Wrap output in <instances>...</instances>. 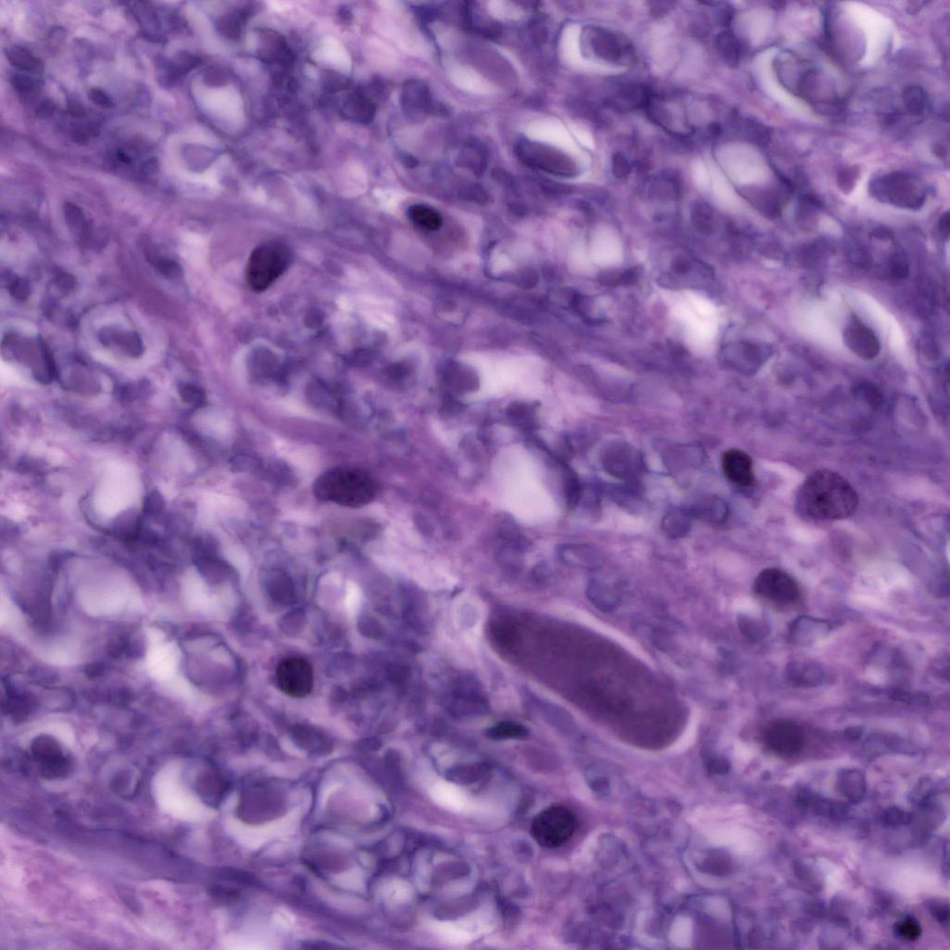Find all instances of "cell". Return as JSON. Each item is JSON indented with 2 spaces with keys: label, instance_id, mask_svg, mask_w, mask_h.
I'll return each mask as SVG.
<instances>
[{
  "label": "cell",
  "instance_id": "9",
  "mask_svg": "<svg viewBox=\"0 0 950 950\" xmlns=\"http://www.w3.org/2000/svg\"><path fill=\"white\" fill-rule=\"evenodd\" d=\"M723 359L727 365L744 374H754L771 357L769 345L739 342L727 345L723 350Z\"/></svg>",
  "mask_w": 950,
  "mask_h": 950
},
{
  "label": "cell",
  "instance_id": "19",
  "mask_svg": "<svg viewBox=\"0 0 950 950\" xmlns=\"http://www.w3.org/2000/svg\"><path fill=\"white\" fill-rule=\"evenodd\" d=\"M796 800L802 808L822 817H841L847 811V805L843 803L828 800L808 790H799Z\"/></svg>",
  "mask_w": 950,
  "mask_h": 950
},
{
  "label": "cell",
  "instance_id": "25",
  "mask_svg": "<svg viewBox=\"0 0 950 950\" xmlns=\"http://www.w3.org/2000/svg\"><path fill=\"white\" fill-rule=\"evenodd\" d=\"M252 14L251 8H243L225 15L218 23V29L225 38L236 39L240 37L246 21Z\"/></svg>",
  "mask_w": 950,
  "mask_h": 950
},
{
  "label": "cell",
  "instance_id": "53",
  "mask_svg": "<svg viewBox=\"0 0 950 950\" xmlns=\"http://www.w3.org/2000/svg\"><path fill=\"white\" fill-rule=\"evenodd\" d=\"M733 14L734 13H733L732 8H723L722 10L720 11V13H718V21H720V25L724 26H730L733 19Z\"/></svg>",
  "mask_w": 950,
  "mask_h": 950
},
{
  "label": "cell",
  "instance_id": "7",
  "mask_svg": "<svg viewBox=\"0 0 950 950\" xmlns=\"http://www.w3.org/2000/svg\"><path fill=\"white\" fill-rule=\"evenodd\" d=\"M754 591L764 599L778 603H793L800 595L795 579L778 568L763 570L754 580Z\"/></svg>",
  "mask_w": 950,
  "mask_h": 950
},
{
  "label": "cell",
  "instance_id": "3",
  "mask_svg": "<svg viewBox=\"0 0 950 950\" xmlns=\"http://www.w3.org/2000/svg\"><path fill=\"white\" fill-rule=\"evenodd\" d=\"M291 261L290 250L281 243L269 242L252 252L246 269V279L252 291L261 293L286 272Z\"/></svg>",
  "mask_w": 950,
  "mask_h": 950
},
{
  "label": "cell",
  "instance_id": "49",
  "mask_svg": "<svg viewBox=\"0 0 950 950\" xmlns=\"http://www.w3.org/2000/svg\"><path fill=\"white\" fill-rule=\"evenodd\" d=\"M11 294L18 299H25L28 296V288L22 281H13L11 285Z\"/></svg>",
  "mask_w": 950,
  "mask_h": 950
},
{
  "label": "cell",
  "instance_id": "1",
  "mask_svg": "<svg viewBox=\"0 0 950 950\" xmlns=\"http://www.w3.org/2000/svg\"><path fill=\"white\" fill-rule=\"evenodd\" d=\"M796 503L805 516L817 521L849 518L859 506V496L849 481L829 470L815 471L803 483Z\"/></svg>",
  "mask_w": 950,
  "mask_h": 950
},
{
  "label": "cell",
  "instance_id": "18",
  "mask_svg": "<svg viewBox=\"0 0 950 950\" xmlns=\"http://www.w3.org/2000/svg\"><path fill=\"white\" fill-rule=\"evenodd\" d=\"M591 44L594 53L604 61L618 62L623 57L624 47L620 39L607 30H594Z\"/></svg>",
  "mask_w": 950,
  "mask_h": 950
},
{
  "label": "cell",
  "instance_id": "11",
  "mask_svg": "<svg viewBox=\"0 0 950 950\" xmlns=\"http://www.w3.org/2000/svg\"><path fill=\"white\" fill-rule=\"evenodd\" d=\"M778 187L769 189H749L744 192L745 198L766 216L775 218L792 194L793 186L786 177L778 176Z\"/></svg>",
  "mask_w": 950,
  "mask_h": 950
},
{
  "label": "cell",
  "instance_id": "26",
  "mask_svg": "<svg viewBox=\"0 0 950 950\" xmlns=\"http://www.w3.org/2000/svg\"><path fill=\"white\" fill-rule=\"evenodd\" d=\"M738 625L744 636L753 642H761L769 636L771 631L769 625L764 619L744 613L738 616Z\"/></svg>",
  "mask_w": 950,
  "mask_h": 950
},
{
  "label": "cell",
  "instance_id": "45",
  "mask_svg": "<svg viewBox=\"0 0 950 950\" xmlns=\"http://www.w3.org/2000/svg\"><path fill=\"white\" fill-rule=\"evenodd\" d=\"M155 266L156 269H157L162 274L169 279L177 278V276H179L180 273H181L179 264L174 262L172 260L164 259V258H160V259L156 260Z\"/></svg>",
  "mask_w": 950,
  "mask_h": 950
},
{
  "label": "cell",
  "instance_id": "51",
  "mask_svg": "<svg viewBox=\"0 0 950 950\" xmlns=\"http://www.w3.org/2000/svg\"><path fill=\"white\" fill-rule=\"evenodd\" d=\"M939 225V231L941 235H942L944 238H946V239H948L949 236V230H950L949 212H946L945 213H943L942 216H941L939 225Z\"/></svg>",
  "mask_w": 950,
  "mask_h": 950
},
{
  "label": "cell",
  "instance_id": "46",
  "mask_svg": "<svg viewBox=\"0 0 950 950\" xmlns=\"http://www.w3.org/2000/svg\"><path fill=\"white\" fill-rule=\"evenodd\" d=\"M89 97L90 100L104 109H111L113 107V101L110 96L104 90L99 88H93L89 90Z\"/></svg>",
  "mask_w": 950,
  "mask_h": 950
},
{
  "label": "cell",
  "instance_id": "52",
  "mask_svg": "<svg viewBox=\"0 0 950 950\" xmlns=\"http://www.w3.org/2000/svg\"><path fill=\"white\" fill-rule=\"evenodd\" d=\"M68 110L69 113L77 118H81V117L85 116V109L79 101L75 100L69 101Z\"/></svg>",
  "mask_w": 950,
  "mask_h": 950
},
{
  "label": "cell",
  "instance_id": "57",
  "mask_svg": "<svg viewBox=\"0 0 950 950\" xmlns=\"http://www.w3.org/2000/svg\"><path fill=\"white\" fill-rule=\"evenodd\" d=\"M116 158L117 160H118L120 163L122 164H129L132 163V158L130 157V156L126 155V153L125 152H123V150H118V152H116Z\"/></svg>",
  "mask_w": 950,
  "mask_h": 950
},
{
  "label": "cell",
  "instance_id": "55",
  "mask_svg": "<svg viewBox=\"0 0 950 950\" xmlns=\"http://www.w3.org/2000/svg\"><path fill=\"white\" fill-rule=\"evenodd\" d=\"M844 736L851 741H856L862 736V729L861 727H850L844 730Z\"/></svg>",
  "mask_w": 950,
  "mask_h": 950
},
{
  "label": "cell",
  "instance_id": "4",
  "mask_svg": "<svg viewBox=\"0 0 950 950\" xmlns=\"http://www.w3.org/2000/svg\"><path fill=\"white\" fill-rule=\"evenodd\" d=\"M577 826L576 815L569 808L553 805L537 815L532 823L531 834L540 846L557 849L573 837Z\"/></svg>",
  "mask_w": 950,
  "mask_h": 950
},
{
  "label": "cell",
  "instance_id": "56",
  "mask_svg": "<svg viewBox=\"0 0 950 950\" xmlns=\"http://www.w3.org/2000/svg\"><path fill=\"white\" fill-rule=\"evenodd\" d=\"M104 667L102 666L101 664H90V666L88 667V669L86 670V674H88V676H90V678H96V676H100L102 674H104Z\"/></svg>",
  "mask_w": 950,
  "mask_h": 950
},
{
  "label": "cell",
  "instance_id": "23",
  "mask_svg": "<svg viewBox=\"0 0 950 950\" xmlns=\"http://www.w3.org/2000/svg\"><path fill=\"white\" fill-rule=\"evenodd\" d=\"M7 57L9 62L21 71L32 74H40L43 72V63L26 48L11 47L8 50Z\"/></svg>",
  "mask_w": 950,
  "mask_h": 950
},
{
  "label": "cell",
  "instance_id": "31",
  "mask_svg": "<svg viewBox=\"0 0 950 950\" xmlns=\"http://www.w3.org/2000/svg\"><path fill=\"white\" fill-rule=\"evenodd\" d=\"M618 98L628 107H637L648 101V93L639 84H627L619 90Z\"/></svg>",
  "mask_w": 950,
  "mask_h": 950
},
{
  "label": "cell",
  "instance_id": "2",
  "mask_svg": "<svg viewBox=\"0 0 950 950\" xmlns=\"http://www.w3.org/2000/svg\"><path fill=\"white\" fill-rule=\"evenodd\" d=\"M868 191L871 196L883 203L910 210L922 208L927 197L924 183L904 171H895L871 180Z\"/></svg>",
  "mask_w": 950,
  "mask_h": 950
},
{
  "label": "cell",
  "instance_id": "12",
  "mask_svg": "<svg viewBox=\"0 0 950 950\" xmlns=\"http://www.w3.org/2000/svg\"><path fill=\"white\" fill-rule=\"evenodd\" d=\"M831 630V624L828 621L813 616H799L790 625L789 639L798 647H811L825 639Z\"/></svg>",
  "mask_w": 950,
  "mask_h": 950
},
{
  "label": "cell",
  "instance_id": "10",
  "mask_svg": "<svg viewBox=\"0 0 950 950\" xmlns=\"http://www.w3.org/2000/svg\"><path fill=\"white\" fill-rule=\"evenodd\" d=\"M769 749L778 756H793L800 753L804 747V735L800 727L787 720L776 721L766 732Z\"/></svg>",
  "mask_w": 950,
  "mask_h": 950
},
{
  "label": "cell",
  "instance_id": "13",
  "mask_svg": "<svg viewBox=\"0 0 950 950\" xmlns=\"http://www.w3.org/2000/svg\"><path fill=\"white\" fill-rule=\"evenodd\" d=\"M843 339L844 345L862 359H874L880 353L881 345L876 333L861 323L846 327Z\"/></svg>",
  "mask_w": 950,
  "mask_h": 950
},
{
  "label": "cell",
  "instance_id": "6",
  "mask_svg": "<svg viewBox=\"0 0 950 950\" xmlns=\"http://www.w3.org/2000/svg\"><path fill=\"white\" fill-rule=\"evenodd\" d=\"M276 679L282 693L293 698H303L314 688V670L303 658L289 657L276 667Z\"/></svg>",
  "mask_w": 950,
  "mask_h": 950
},
{
  "label": "cell",
  "instance_id": "28",
  "mask_svg": "<svg viewBox=\"0 0 950 950\" xmlns=\"http://www.w3.org/2000/svg\"><path fill=\"white\" fill-rule=\"evenodd\" d=\"M902 101L905 109L912 116H922L927 108V94L922 86H907L902 94Z\"/></svg>",
  "mask_w": 950,
  "mask_h": 950
},
{
  "label": "cell",
  "instance_id": "16",
  "mask_svg": "<svg viewBox=\"0 0 950 950\" xmlns=\"http://www.w3.org/2000/svg\"><path fill=\"white\" fill-rule=\"evenodd\" d=\"M341 111L345 118L368 124L375 116V105L363 92L356 91L342 100Z\"/></svg>",
  "mask_w": 950,
  "mask_h": 950
},
{
  "label": "cell",
  "instance_id": "36",
  "mask_svg": "<svg viewBox=\"0 0 950 950\" xmlns=\"http://www.w3.org/2000/svg\"><path fill=\"white\" fill-rule=\"evenodd\" d=\"M895 936L903 939L914 941L921 937L922 928L919 922L912 918L903 920L894 926Z\"/></svg>",
  "mask_w": 950,
  "mask_h": 950
},
{
  "label": "cell",
  "instance_id": "8",
  "mask_svg": "<svg viewBox=\"0 0 950 950\" xmlns=\"http://www.w3.org/2000/svg\"><path fill=\"white\" fill-rule=\"evenodd\" d=\"M520 157L532 167L540 168L556 176L574 177L576 175L575 162L563 152L540 144L527 142L519 148Z\"/></svg>",
  "mask_w": 950,
  "mask_h": 950
},
{
  "label": "cell",
  "instance_id": "40",
  "mask_svg": "<svg viewBox=\"0 0 950 950\" xmlns=\"http://www.w3.org/2000/svg\"><path fill=\"white\" fill-rule=\"evenodd\" d=\"M909 264L900 255H893L888 264L889 276L893 279H902L909 274Z\"/></svg>",
  "mask_w": 950,
  "mask_h": 950
},
{
  "label": "cell",
  "instance_id": "27",
  "mask_svg": "<svg viewBox=\"0 0 950 950\" xmlns=\"http://www.w3.org/2000/svg\"><path fill=\"white\" fill-rule=\"evenodd\" d=\"M739 133L747 140L759 146H766L771 140V130L766 125L749 118H739Z\"/></svg>",
  "mask_w": 950,
  "mask_h": 950
},
{
  "label": "cell",
  "instance_id": "44",
  "mask_svg": "<svg viewBox=\"0 0 950 950\" xmlns=\"http://www.w3.org/2000/svg\"><path fill=\"white\" fill-rule=\"evenodd\" d=\"M928 910L931 915L937 920L940 924H948L949 921V909L948 904H944L942 902L932 901L928 904Z\"/></svg>",
  "mask_w": 950,
  "mask_h": 950
},
{
  "label": "cell",
  "instance_id": "20",
  "mask_svg": "<svg viewBox=\"0 0 950 950\" xmlns=\"http://www.w3.org/2000/svg\"><path fill=\"white\" fill-rule=\"evenodd\" d=\"M587 596L596 608L604 613L613 611L620 601V597L615 588L597 580L589 583Z\"/></svg>",
  "mask_w": 950,
  "mask_h": 950
},
{
  "label": "cell",
  "instance_id": "24",
  "mask_svg": "<svg viewBox=\"0 0 950 950\" xmlns=\"http://www.w3.org/2000/svg\"><path fill=\"white\" fill-rule=\"evenodd\" d=\"M717 48L721 57L730 67H737L742 57V46L732 32L723 31L717 37Z\"/></svg>",
  "mask_w": 950,
  "mask_h": 950
},
{
  "label": "cell",
  "instance_id": "38",
  "mask_svg": "<svg viewBox=\"0 0 950 950\" xmlns=\"http://www.w3.org/2000/svg\"><path fill=\"white\" fill-rule=\"evenodd\" d=\"M912 820V815L898 808H890L883 814V822L886 826L897 827L907 825Z\"/></svg>",
  "mask_w": 950,
  "mask_h": 950
},
{
  "label": "cell",
  "instance_id": "30",
  "mask_svg": "<svg viewBox=\"0 0 950 950\" xmlns=\"http://www.w3.org/2000/svg\"><path fill=\"white\" fill-rule=\"evenodd\" d=\"M101 340L104 344L106 345H109L112 341L116 342L117 345H120V347L131 356L137 357L142 354V342L135 333H123V335L122 333L121 335H117V333L113 332L104 333V335L101 336Z\"/></svg>",
  "mask_w": 950,
  "mask_h": 950
},
{
  "label": "cell",
  "instance_id": "50",
  "mask_svg": "<svg viewBox=\"0 0 950 950\" xmlns=\"http://www.w3.org/2000/svg\"><path fill=\"white\" fill-rule=\"evenodd\" d=\"M654 6L651 8V13L654 16H662L671 8V2H654Z\"/></svg>",
  "mask_w": 950,
  "mask_h": 950
},
{
  "label": "cell",
  "instance_id": "14",
  "mask_svg": "<svg viewBox=\"0 0 950 950\" xmlns=\"http://www.w3.org/2000/svg\"><path fill=\"white\" fill-rule=\"evenodd\" d=\"M784 678L795 688H816L826 681V672L822 664L808 660H793L788 663Z\"/></svg>",
  "mask_w": 950,
  "mask_h": 950
},
{
  "label": "cell",
  "instance_id": "15",
  "mask_svg": "<svg viewBox=\"0 0 950 950\" xmlns=\"http://www.w3.org/2000/svg\"><path fill=\"white\" fill-rule=\"evenodd\" d=\"M722 468L727 479L739 486H749L754 481L751 457L739 449L727 450L723 455Z\"/></svg>",
  "mask_w": 950,
  "mask_h": 950
},
{
  "label": "cell",
  "instance_id": "5",
  "mask_svg": "<svg viewBox=\"0 0 950 950\" xmlns=\"http://www.w3.org/2000/svg\"><path fill=\"white\" fill-rule=\"evenodd\" d=\"M31 759L38 773L46 780L67 777L71 771L70 759L59 742L50 736H38L32 742Z\"/></svg>",
  "mask_w": 950,
  "mask_h": 950
},
{
  "label": "cell",
  "instance_id": "21",
  "mask_svg": "<svg viewBox=\"0 0 950 950\" xmlns=\"http://www.w3.org/2000/svg\"><path fill=\"white\" fill-rule=\"evenodd\" d=\"M196 788L204 801L215 804L220 801L228 792V786L221 776L212 773L199 776Z\"/></svg>",
  "mask_w": 950,
  "mask_h": 950
},
{
  "label": "cell",
  "instance_id": "42",
  "mask_svg": "<svg viewBox=\"0 0 950 950\" xmlns=\"http://www.w3.org/2000/svg\"><path fill=\"white\" fill-rule=\"evenodd\" d=\"M890 697L893 700L898 702L914 703V705H924L929 703V697L922 693H912L904 691H893L890 693Z\"/></svg>",
  "mask_w": 950,
  "mask_h": 950
},
{
  "label": "cell",
  "instance_id": "43",
  "mask_svg": "<svg viewBox=\"0 0 950 950\" xmlns=\"http://www.w3.org/2000/svg\"><path fill=\"white\" fill-rule=\"evenodd\" d=\"M859 176V170L856 169V167H852L844 168V169L841 170L840 172L838 173V185L846 192L851 191V189L855 187L856 181L858 180Z\"/></svg>",
  "mask_w": 950,
  "mask_h": 950
},
{
  "label": "cell",
  "instance_id": "54",
  "mask_svg": "<svg viewBox=\"0 0 950 950\" xmlns=\"http://www.w3.org/2000/svg\"><path fill=\"white\" fill-rule=\"evenodd\" d=\"M54 110H55V105H54L52 102L47 101H44L43 104L39 106L38 113L39 116L48 117L53 113Z\"/></svg>",
  "mask_w": 950,
  "mask_h": 950
},
{
  "label": "cell",
  "instance_id": "33",
  "mask_svg": "<svg viewBox=\"0 0 950 950\" xmlns=\"http://www.w3.org/2000/svg\"><path fill=\"white\" fill-rule=\"evenodd\" d=\"M11 84H13L15 91L23 100H29V99L35 97L40 90L38 81L26 74H14L11 78Z\"/></svg>",
  "mask_w": 950,
  "mask_h": 950
},
{
  "label": "cell",
  "instance_id": "48",
  "mask_svg": "<svg viewBox=\"0 0 950 950\" xmlns=\"http://www.w3.org/2000/svg\"><path fill=\"white\" fill-rule=\"evenodd\" d=\"M639 274H640V270L638 269V267H634V269H628L627 270V272H625L624 273H622V274H620V278H619V284H623V285L634 284L637 281H638Z\"/></svg>",
  "mask_w": 950,
  "mask_h": 950
},
{
  "label": "cell",
  "instance_id": "47",
  "mask_svg": "<svg viewBox=\"0 0 950 950\" xmlns=\"http://www.w3.org/2000/svg\"><path fill=\"white\" fill-rule=\"evenodd\" d=\"M92 133H93L92 130H90L89 128H86V126H84L82 125H80L78 126H75L73 132H72V137H73V140L75 141V142L79 144H85L86 142H89V138L90 136H91Z\"/></svg>",
  "mask_w": 950,
  "mask_h": 950
},
{
  "label": "cell",
  "instance_id": "35",
  "mask_svg": "<svg viewBox=\"0 0 950 950\" xmlns=\"http://www.w3.org/2000/svg\"><path fill=\"white\" fill-rule=\"evenodd\" d=\"M693 223L700 231L710 233L712 225V215L710 206L703 201L695 203L693 208Z\"/></svg>",
  "mask_w": 950,
  "mask_h": 950
},
{
  "label": "cell",
  "instance_id": "41",
  "mask_svg": "<svg viewBox=\"0 0 950 950\" xmlns=\"http://www.w3.org/2000/svg\"><path fill=\"white\" fill-rule=\"evenodd\" d=\"M612 169L613 175L618 179H627L631 172L630 162L622 152H615L612 158Z\"/></svg>",
  "mask_w": 950,
  "mask_h": 950
},
{
  "label": "cell",
  "instance_id": "29",
  "mask_svg": "<svg viewBox=\"0 0 950 950\" xmlns=\"http://www.w3.org/2000/svg\"><path fill=\"white\" fill-rule=\"evenodd\" d=\"M408 216L415 225L427 230H437L443 223L437 211L423 206H411Z\"/></svg>",
  "mask_w": 950,
  "mask_h": 950
},
{
  "label": "cell",
  "instance_id": "32",
  "mask_svg": "<svg viewBox=\"0 0 950 950\" xmlns=\"http://www.w3.org/2000/svg\"><path fill=\"white\" fill-rule=\"evenodd\" d=\"M405 105L411 108V109H420L425 111L427 106H429L430 95L425 86L420 84H408V89H405Z\"/></svg>",
  "mask_w": 950,
  "mask_h": 950
},
{
  "label": "cell",
  "instance_id": "22",
  "mask_svg": "<svg viewBox=\"0 0 950 950\" xmlns=\"http://www.w3.org/2000/svg\"><path fill=\"white\" fill-rule=\"evenodd\" d=\"M140 521L135 512L124 513L113 522L110 527L113 537L125 541H133L140 536Z\"/></svg>",
  "mask_w": 950,
  "mask_h": 950
},
{
  "label": "cell",
  "instance_id": "39",
  "mask_svg": "<svg viewBox=\"0 0 950 950\" xmlns=\"http://www.w3.org/2000/svg\"><path fill=\"white\" fill-rule=\"evenodd\" d=\"M164 503L163 496L155 490V491L150 492L145 498L144 513L152 517L160 515L163 513Z\"/></svg>",
  "mask_w": 950,
  "mask_h": 950
},
{
  "label": "cell",
  "instance_id": "37",
  "mask_svg": "<svg viewBox=\"0 0 950 950\" xmlns=\"http://www.w3.org/2000/svg\"><path fill=\"white\" fill-rule=\"evenodd\" d=\"M488 735L493 739L522 738L526 736V730L518 724L502 723L490 730Z\"/></svg>",
  "mask_w": 950,
  "mask_h": 950
},
{
  "label": "cell",
  "instance_id": "17",
  "mask_svg": "<svg viewBox=\"0 0 950 950\" xmlns=\"http://www.w3.org/2000/svg\"><path fill=\"white\" fill-rule=\"evenodd\" d=\"M837 787L847 800L856 804L863 800L867 790L865 775L859 769H841L837 773Z\"/></svg>",
  "mask_w": 950,
  "mask_h": 950
},
{
  "label": "cell",
  "instance_id": "34",
  "mask_svg": "<svg viewBox=\"0 0 950 950\" xmlns=\"http://www.w3.org/2000/svg\"><path fill=\"white\" fill-rule=\"evenodd\" d=\"M65 216L66 223L73 233L86 234V231L89 230V225L86 223L85 216H84L82 210L79 207L72 203H66Z\"/></svg>",
  "mask_w": 950,
  "mask_h": 950
}]
</instances>
